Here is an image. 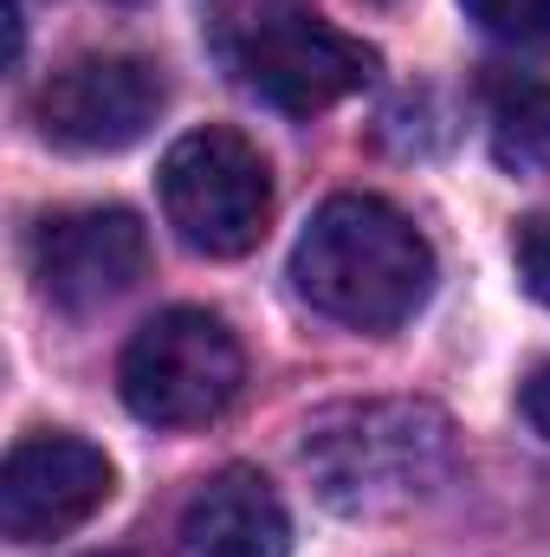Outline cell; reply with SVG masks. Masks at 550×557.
I'll return each instance as SVG.
<instances>
[{"instance_id": "obj_1", "label": "cell", "mask_w": 550, "mask_h": 557, "mask_svg": "<svg viewBox=\"0 0 550 557\" xmlns=\"http://www.w3.org/2000/svg\"><path fill=\"white\" fill-rule=\"evenodd\" d=\"M311 493L337 519H402L453 473V421L421 396H363L311 416L298 447Z\"/></svg>"}, {"instance_id": "obj_2", "label": "cell", "mask_w": 550, "mask_h": 557, "mask_svg": "<svg viewBox=\"0 0 550 557\" xmlns=\"http://www.w3.org/2000/svg\"><path fill=\"white\" fill-rule=\"evenodd\" d=\"M291 285L311 311L350 331H396L434 292V247L402 208L330 195L291 247Z\"/></svg>"}, {"instance_id": "obj_3", "label": "cell", "mask_w": 550, "mask_h": 557, "mask_svg": "<svg viewBox=\"0 0 550 557\" xmlns=\"http://www.w3.org/2000/svg\"><path fill=\"white\" fill-rule=\"evenodd\" d=\"M240 383H247L240 337L227 331V318L201 305L155 311L124 344V363H117V389L130 416L149 428H201V421L227 416Z\"/></svg>"}, {"instance_id": "obj_4", "label": "cell", "mask_w": 550, "mask_h": 557, "mask_svg": "<svg viewBox=\"0 0 550 557\" xmlns=\"http://www.w3.org/2000/svg\"><path fill=\"white\" fill-rule=\"evenodd\" d=\"M162 214L188 253L240 260L266 240L273 221V169L240 131H188L162 156Z\"/></svg>"}, {"instance_id": "obj_5", "label": "cell", "mask_w": 550, "mask_h": 557, "mask_svg": "<svg viewBox=\"0 0 550 557\" xmlns=\"http://www.w3.org/2000/svg\"><path fill=\"white\" fill-rule=\"evenodd\" d=\"M227 65L240 72L247 91H260L285 117H317L343 98H357L376 78V52L350 33H337L330 20H317L304 0L278 7L266 26H253Z\"/></svg>"}, {"instance_id": "obj_6", "label": "cell", "mask_w": 550, "mask_h": 557, "mask_svg": "<svg viewBox=\"0 0 550 557\" xmlns=\"http://www.w3.org/2000/svg\"><path fill=\"white\" fill-rule=\"evenodd\" d=\"M162 104H168V85H162V72L149 59L85 52V59L59 65L39 85L33 117H39V137L59 143V149L117 156V149L149 137V124L162 117Z\"/></svg>"}, {"instance_id": "obj_7", "label": "cell", "mask_w": 550, "mask_h": 557, "mask_svg": "<svg viewBox=\"0 0 550 557\" xmlns=\"http://www.w3.org/2000/svg\"><path fill=\"white\" fill-rule=\"evenodd\" d=\"M117 493V467L104 447L78 434H26L0 467V532L13 545H46L78 532Z\"/></svg>"}, {"instance_id": "obj_8", "label": "cell", "mask_w": 550, "mask_h": 557, "mask_svg": "<svg viewBox=\"0 0 550 557\" xmlns=\"http://www.w3.org/2000/svg\"><path fill=\"white\" fill-rule=\"evenodd\" d=\"M149 267V234L130 208H72L33 227V278L59 311H104Z\"/></svg>"}, {"instance_id": "obj_9", "label": "cell", "mask_w": 550, "mask_h": 557, "mask_svg": "<svg viewBox=\"0 0 550 557\" xmlns=\"http://www.w3.org/2000/svg\"><path fill=\"white\" fill-rule=\"evenodd\" d=\"M291 552V519L266 473L253 467H221L201 480L175 519V557H285Z\"/></svg>"}, {"instance_id": "obj_10", "label": "cell", "mask_w": 550, "mask_h": 557, "mask_svg": "<svg viewBox=\"0 0 550 557\" xmlns=\"http://www.w3.org/2000/svg\"><path fill=\"white\" fill-rule=\"evenodd\" d=\"M492 162L518 182H550V85L538 78L492 85Z\"/></svg>"}, {"instance_id": "obj_11", "label": "cell", "mask_w": 550, "mask_h": 557, "mask_svg": "<svg viewBox=\"0 0 550 557\" xmlns=\"http://www.w3.org/2000/svg\"><path fill=\"white\" fill-rule=\"evenodd\" d=\"M466 20H479L492 39L512 46H550V0H460Z\"/></svg>"}, {"instance_id": "obj_12", "label": "cell", "mask_w": 550, "mask_h": 557, "mask_svg": "<svg viewBox=\"0 0 550 557\" xmlns=\"http://www.w3.org/2000/svg\"><path fill=\"white\" fill-rule=\"evenodd\" d=\"M278 7H291V0H208V39H214V52L227 59L253 26H266Z\"/></svg>"}, {"instance_id": "obj_13", "label": "cell", "mask_w": 550, "mask_h": 557, "mask_svg": "<svg viewBox=\"0 0 550 557\" xmlns=\"http://www.w3.org/2000/svg\"><path fill=\"white\" fill-rule=\"evenodd\" d=\"M512 260H518V278H525V292H532L538 305H550V208H545V214H525V221H518Z\"/></svg>"}, {"instance_id": "obj_14", "label": "cell", "mask_w": 550, "mask_h": 557, "mask_svg": "<svg viewBox=\"0 0 550 557\" xmlns=\"http://www.w3.org/2000/svg\"><path fill=\"white\" fill-rule=\"evenodd\" d=\"M518 416L550 441V363H545V370H532V383L518 389Z\"/></svg>"}, {"instance_id": "obj_15", "label": "cell", "mask_w": 550, "mask_h": 557, "mask_svg": "<svg viewBox=\"0 0 550 557\" xmlns=\"http://www.w3.org/2000/svg\"><path fill=\"white\" fill-rule=\"evenodd\" d=\"M91 557H124V552H91Z\"/></svg>"}]
</instances>
